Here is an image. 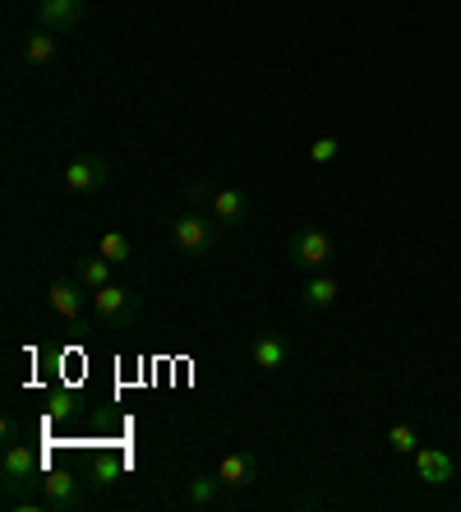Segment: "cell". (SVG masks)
Listing matches in <instances>:
<instances>
[{
    "mask_svg": "<svg viewBox=\"0 0 461 512\" xmlns=\"http://www.w3.org/2000/svg\"><path fill=\"white\" fill-rule=\"evenodd\" d=\"M457 429H461V416H457Z\"/></svg>",
    "mask_w": 461,
    "mask_h": 512,
    "instance_id": "obj_22",
    "label": "cell"
},
{
    "mask_svg": "<svg viewBox=\"0 0 461 512\" xmlns=\"http://www.w3.org/2000/svg\"><path fill=\"white\" fill-rule=\"evenodd\" d=\"M415 476L438 489V485H448V480L457 476V462H452L443 448H425V443H420V453H415Z\"/></svg>",
    "mask_w": 461,
    "mask_h": 512,
    "instance_id": "obj_7",
    "label": "cell"
},
{
    "mask_svg": "<svg viewBox=\"0 0 461 512\" xmlns=\"http://www.w3.org/2000/svg\"><path fill=\"white\" fill-rule=\"evenodd\" d=\"M37 24L51 33H74L83 24V0H37Z\"/></svg>",
    "mask_w": 461,
    "mask_h": 512,
    "instance_id": "obj_5",
    "label": "cell"
},
{
    "mask_svg": "<svg viewBox=\"0 0 461 512\" xmlns=\"http://www.w3.org/2000/svg\"><path fill=\"white\" fill-rule=\"evenodd\" d=\"M213 180H194V185H190V203H194V208H203V203H213Z\"/></svg>",
    "mask_w": 461,
    "mask_h": 512,
    "instance_id": "obj_20",
    "label": "cell"
},
{
    "mask_svg": "<svg viewBox=\"0 0 461 512\" xmlns=\"http://www.w3.org/2000/svg\"><path fill=\"white\" fill-rule=\"evenodd\" d=\"M74 268H79V282L88 286V291H97V286L111 282V268H116V263H111L107 254H79V263H74Z\"/></svg>",
    "mask_w": 461,
    "mask_h": 512,
    "instance_id": "obj_15",
    "label": "cell"
},
{
    "mask_svg": "<svg viewBox=\"0 0 461 512\" xmlns=\"http://www.w3.org/2000/svg\"><path fill=\"white\" fill-rule=\"evenodd\" d=\"M0 439H5V443H14V439H19V425H14V416H5V420H0Z\"/></svg>",
    "mask_w": 461,
    "mask_h": 512,
    "instance_id": "obj_21",
    "label": "cell"
},
{
    "mask_svg": "<svg viewBox=\"0 0 461 512\" xmlns=\"http://www.w3.org/2000/svg\"><path fill=\"white\" fill-rule=\"evenodd\" d=\"M286 259L296 263V268H305V273H328L332 240L323 236L319 227H300L296 236H291V245H286Z\"/></svg>",
    "mask_w": 461,
    "mask_h": 512,
    "instance_id": "obj_2",
    "label": "cell"
},
{
    "mask_svg": "<svg viewBox=\"0 0 461 512\" xmlns=\"http://www.w3.org/2000/svg\"><path fill=\"white\" fill-rule=\"evenodd\" d=\"M222 480H217V471H190L185 476V503L190 508H213V499L222 494Z\"/></svg>",
    "mask_w": 461,
    "mask_h": 512,
    "instance_id": "obj_12",
    "label": "cell"
},
{
    "mask_svg": "<svg viewBox=\"0 0 461 512\" xmlns=\"http://www.w3.org/2000/svg\"><path fill=\"white\" fill-rule=\"evenodd\" d=\"M286 356H291V346H286L277 333H259V337H254V346H249L254 370H282Z\"/></svg>",
    "mask_w": 461,
    "mask_h": 512,
    "instance_id": "obj_11",
    "label": "cell"
},
{
    "mask_svg": "<svg viewBox=\"0 0 461 512\" xmlns=\"http://www.w3.org/2000/svg\"><path fill=\"white\" fill-rule=\"evenodd\" d=\"M208 208H213V217H222V222H245L249 217V199L240 190H217Z\"/></svg>",
    "mask_w": 461,
    "mask_h": 512,
    "instance_id": "obj_16",
    "label": "cell"
},
{
    "mask_svg": "<svg viewBox=\"0 0 461 512\" xmlns=\"http://www.w3.org/2000/svg\"><path fill=\"white\" fill-rule=\"evenodd\" d=\"M83 291H88L83 282H65V277H56V282L47 286L51 310H56L65 323H74V319H79V310H83Z\"/></svg>",
    "mask_w": 461,
    "mask_h": 512,
    "instance_id": "obj_9",
    "label": "cell"
},
{
    "mask_svg": "<svg viewBox=\"0 0 461 512\" xmlns=\"http://www.w3.org/2000/svg\"><path fill=\"white\" fill-rule=\"evenodd\" d=\"M332 300H337V282L328 273H309V282L300 286V305L305 310H328Z\"/></svg>",
    "mask_w": 461,
    "mask_h": 512,
    "instance_id": "obj_13",
    "label": "cell"
},
{
    "mask_svg": "<svg viewBox=\"0 0 461 512\" xmlns=\"http://www.w3.org/2000/svg\"><path fill=\"white\" fill-rule=\"evenodd\" d=\"M93 310L102 323H120V328H125V323H134V314H139V296L116 282H107L93 291Z\"/></svg>",
    "mask_w": 461,
    "mask_h": 512,
    "instance_id": "obj_3",
    "label": "cell"
},
{
    "mask_svg": "<svg viewBox=\"0 0 461 512\" xmlns=\"http://www.w3.org/2000/svg\"><path fill=\"white\" fill-rule=\"evenodd\" d=\"M97 254H107L111 263H130L134 259V245H130V236H120V231H102V245H97Z\"/></svg>",
    "mask_w": 461,
    "mask_h": 512,
    "instance_id": "obj_17",
    "label": "cell"
},
{
    "mask_svg": "<svg viewBox=\"0 0 461 512\" xmlns=\"http://www.w3.org/2000/svg\"><path fill=\"white\" fill-rule=\"evenodd\" d=\"M107 180H111V167L97 162V157H79V162L65 167V190L70 194H93V190H102Z\"/></svg>",
    "mask_w": 461,
    "mask_h": 512,
    "instance_id": "obj_6",
    "label": "cell"
},
{
    "mask_svg": "<svg viewBox=\"0 0 461 512\" xmlns=\"http://www.w3.org/2000/svg\"><path fill=\"white\" fill-rule=\"evenodd\" d=\"M171 245L185 250V254H213V245H217L213 217L203 213V208H185V213H176V222H171Z\"/></svg>",
    "mask_w": 461,
    "mask_h": 512,
    "instance_id": "obj_1",
    "label": "cell"
},
{
    "mask_svg": "<svg viewBox=\"0 0 461 512\" xmlns=\"http://www.w3.org/2000/svg\"><path fill=\"white\" fill-rule=\"evenodd\" d=\"M0 476H5V494H19V485L37 476V453L24 448V443H5V457H0Z\"/></svg>",
    "mask_w": 461,
    "mask_h": 512,
    "instance_id": "obj_4",
    "label": "cell"
},
{
    "mask_svg": "<svg viewBox=\"0 0 461 512\" xmlns=\"http://www.w3.org/2000/svg\"><path fill=\"white\" fill-rule=\"evenodd\" d=\"M42 508H83V494H79V480L60 476V471H51V476H42Z\"/></svg>",
    "mask_w": 461,
    "mask_h": 512,
    "instance_id": "obj_10",
    "label": "cell"
},
{
    "mask_svg": "<svg viewBox=\"0 0 461 512\" xmlns=\"http://www.w3.org/2000/svg\"><path fill=\"white\" fill-rule=\"evenodd\" d=\"M217 480H222L226 489H249L254 480H259V462H254V453H226L222 462H217Z\"/></svg>",
    "mask_w": 461,
    "mask_h": 512,
    "instance_id": "obj_8",
    "label": "cell"
},
{
    "mask_svg": "<svg viewBox=\"0 0 461 512\" xmlns=\"http://www.w3.org/2000/svg\"><path fill=\"white\" fill-rule=\"evenodd\" d=\"M388 448L392 453H402V457H415L420 453V434H415L411 425H392L388 429Z\"/></svg>",
    "mask_w": 461,
    "mask_h": 512,
    "instance_id": "obj_18",
    "label": "cell"
},
{
    "mask_svg": "<svg viewBox=\"0 0 461 512\" xmlns=\"http://www.w3.org/2000/svg\"><path fill=\"white\" fill-rule=\"evenodd\" d=\"M337 157H342V143L332 139V134H323V139L309 143V162H314V167H332Z\"/></svg>",
    "mask_w": 461,
    "mask_h": 512,
    "instance_id": "obj_19",
    "label": "cell"
},
{
    "mask_svg": "<svg viewBox=\"0 0 461 512\" xmlns=\"http://www.w3.org/2000/svg\"><path fill=\"white\" fill-rule=\"evenodd\" d=\"M56 37L60 33H51V28L37 24L33 33L24 37V60L28 65H51V60H56Z\"/></svg>",
    "mask_w": 461,
    "mask_h": 512,
    "instance_id": "obj_14",
    "label": "cell"
}]
</instances>
